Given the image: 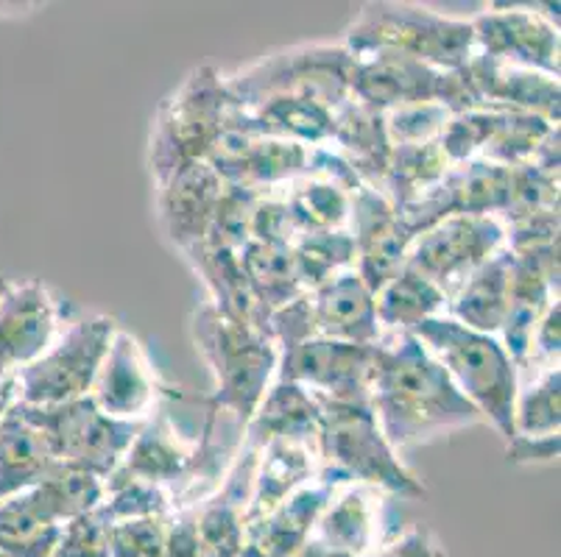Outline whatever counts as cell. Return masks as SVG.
<instances>
[{"instance_id":"obj_1","label":"cell","mask_w":561,"mask_h":557,"mask_svg":"<svg viewBox=\"0 0 561 557\" xmlns=\"http://www.w3.org/2000/svg\"><path fill=\"white\" fill-rule=\"evenodd\" d=\"M369 407L386 441L400 454L483 423L445 368L411 332L377 340Z\"/></svg>"},{"instance_id":"obj_2","label":"cell","mask_w":561,"mask_h":557,"mask_svg":"<svg viewBox=\"0 0 561 557\" xmlns=\"http://www.w3.org/2000/svg\"><path fill=\"white\" fill-rule=\"evenodd\" d=\"M191 335L213 374L210 407L232 416L238 427L247 429L263 396L277 380V346L263 326L234 318L210 301L196 306Z\"/></svg>"},{"instance_id":"obj_3","label":"cell","mask_w":561,"mask_h":557,"mask_svg":"<svg viewBox=\"0 0 561 557\" xmlns=\"http://www.w3.org/2000/svg\"><path fill=\"white\" fill-rule=\"evenodd\" d=\"M447 371L469 405L476 407L483 423L512 441L514 402L519 391V365L512 360L497 335L476 332L442 313L411 332Z\"/></svg>"},{"instance_id":"obj_4","label":"cell","mask_w":561,"mask_h":557,"mask_svg":"<svg viewBox=\"0 0 561 557\" xmlns=\"http://www.w3.org/2000/svg\"><path fill=\"white\" fill-rule=\"evenodd\" d=\"M321 402L319 423V477L330 485H369L382 497L422 499L427 494L402 454L386 441L369 405Z\"/></svg>"},{"instance_id":"obj_5","label":"cell","mask_w":561,"mask_h":557,"mask_svg":"<svg viewBox=\"0 0 561 557\" xmlns=\"http://www.w3.org/2000/svg\"><path fill=\"white\" fill-rule=\"evenodd\" d=\"M350 56L394 54L433 70H463L476 56L472 25L420 3H364L341 43Z\"/></svg>"},{"instance_id":"obj_6","label":"cell","mask_w":561,"mask_h":557,"mask_svg":"<svg viewBox=\"0 0 561 557\" xmlns=\"http://www.w3.org/2000/svg\"><path fill=\"white\" fill-rule=\"evenodd\" d=\"M232 104L227 76L216 68L202 65L187 73L151 120L149 167L154 184L182 167L210 160L229 126Z\"/></svg>"},{"instance_id":"obj_7","label":"cell","mask_w":561,"mask_h":557,"mask_svg":"<svg viewBox=\"0 0 561 557\" xmlns=\"http://www.w3.org/2000/svg\"><path fill=\"white\" fill-rule=\"evenodd\" d=\"M350 73L352 56L344 45H297L227 76V86L243 109L268 98H310L339 112L352 98Z\"/></svg>"},{"instance_id":"obj_8","label":"cell","mask_w":561,"mask_h":557,"mask_svg":"<svg viewBox=\"0 0 561 557\" xmlns=\"http://www.w3.org/2000/svg\"><path fill=\"white\" fill-rule=\"evenodd\" d=\"M117 326V318L104 313L70 318L48 351L14 376V402L25 407H54L90 396Z\"/></svg>"},{"instance_id":"obj_9","label":"cell","mask_w":561,"mask_h":557,"mask_svg":"<svg viewBox=\"0 0 561 557\" xmlns=\"http://www.w3.org/2000/svg\"><path fill=\"white\" fill-rule=\"evenodd\" d=\"M23 407L48 438L50 452L62 466L81 468L106 479L124 463L142 423L117 421L101 413L90 396L54 407Z\"/></svg>"},{"instance_id":"obj_10","label":"cell","mask_w":561,"mask_h":557,"mask_svg":"<svg viewBox=\"0 0 561 557\" xmlns=\"http://www.w3.org/2000/svg\"><path fill=\"white\" fill-rule=\"evenodd\" d=\"M500 252H506V227L497 214H447L413 237L405 265L450 299Z\"/></svg>"},{"instance_id":"obj_11","label":"cell","mask_w":561,"mask_h":557,"mask_svg":"<svg viewBox=\"0 0 561 557\" xmlns=\"http://www.w3.org/2000/svg\"><path fill=\"white\" fill-rule=\"evenodd\" d=\"M476 56L559 76V14L542 7H489L469 18Z\"/></svg>"},{"instance_id":"obj_12","label":"cell","mask_w":561,"mask_h":557,"mask_svg":"<svg viewBox=\"0 0 561 557\" xmlns=\"http://www.w3.org/2000/svg\"><path fill=\"white\" fill-rule=\"evenodd\" d=\"M371 374L375 346L344 344L319 335L279 357L277 368V380L297 382L316 398L344 405H369Z\"/></svg>"},{"instance_id":"obj_13","label":"cell","mask_w":561,"mask_h":557,"mask_svg":"<svg viewBox=\"0 0 561 557\" xmlns=\"http://www.w3.org/2000/svg\"><path fill=\"white\" fill-rule=\"evenodd\" d=\"M65 324L62 301L48 285L9 282L0 295V385H12L20 371L37 362Z\"/></svg>"},{"instance_id":"obj_14","label":"cell","mask_w":561,"mask_h":557,"mask_svg":"<svg viewBox=\"0 0 561 557\" xmlns=\"http://www.w3.org/2000/svg\"><path fill=\"white\" fill-rule=\"evenodd\" d=\"M168 393L140 337L117 326L90 387V402L117 421L142 423L154 416Z\"/></svg>"},{"instance_id":"obj_15","label":"cell","mask_w":561,"mask_h":557,"mask_svg":"<svg viewBox=\"0 0 561 557\" xmlns=\"http://www.w3.org/2000/svg\"><path fill=\"white\" fill-rule=\"evenodd\" d=\"M346 232L355 243V270L375 293L405 268L413 232L402 223L400 212L386 193L375 187L352 190Z\"/></svg>"},{"instance_id":"obj_16","label":"cell","mask_w":561,"mask_h":557,"mask_svg":"<svg viewBox=\"0 0 561 557\" xmlns=\"http://www.w3.org/2000/svg\"><path fill=\"white\" fill-rule=\"evenodd\" d=\"M224 193L227 184L207 162L182 167L157 184V221L182 257L204 243Z\"/></svg>"},{"instance_id":"obj_17","label":"cell","mask_w":561,"mask_h":557,"mask_svg":"<svg viewBox=\"0 0 561 557\" xmlns=\"http://www.w3.org/2000/svg\"><path fill=\"white\" fill-rule=\"evenodd\" d=\"M463 70L481 109L523 112L559 126V76L512 68L483 56H472Z\"/></svg>"},{"instance_id":"obj_18","label":"cell","mask_w":561,"mask_h":557,"mask_svg":"<svg viewBox=\"0 0 561 557\" xmlns=\"http://www.w3.org/2000/svg\"><path fill=\"white\" fill-rule=\"evenodd\" d=\"M335 494L328 479H310L268 513L247 524V541L238 557H290L313 533L321 510Z\"/></svg>"},{"instance_id":"obj_19","label":"cell","mask_w":561,"mask_h":557,"mask_svg":"<svg viewBox=\"0 0 561 557\" xmlns=\"http://www.w3.org/2000/svg\"><path fill=\"white\" fill-rule=\"evenodd\" d=\"M310 310H313L316 335L344 344L377 346L382 337L377 321L375 290L360 279L355 268L333 276L316 290H310Z\"/></svg>"},{"instance_id":"obj_20","label":"cell","mask_w":561,"mask_h":557,"mask_svg":"<svg viewBox=\"0 0 561 557\" xmlns=\"http://www.w3.org/2000/svg\"><path fill=\"white\" fill-rule=\"evenodd\" d=\"M382 494L369 485H341L321 510L310 538L341 557H364L380 538Z\"/></svg>"},{"instance_id":"obj_21","label":"cell","mask_w":561,"mask_h":557,"mask_svg":"<svg viewBox=\"0 0 561 557\" xmlns=\"http://www.w3.org/2000/svg\"><path fill=\"white\" fill-rule=\"evenodd\" d=\"M56 466L43 429L14 402L0 418V502L37 488Z\"/></svg>"},{"instance_id":"obj_22","label":"cell","mask_w":561,"mask_h":557,"mask_svg":"<svg viewBox=\"0 0 561 557\" xmlns=\"http://www.w3.org/2000/svg\"><path fill=\"white\" fill-rule=\"evenodd\" d=\"M321 423V402L297 382L274 380L268 393L260 402L257 413L243 429V438L254 446L268 441L302 443L313 449L319 443Z\"/></svg>"},{"instance_id":"obj_23","label":"cell","mask_w":561,"mask_h":557,"mask_svg":"<svg viewBox=\"0 0 561 557\" xmlns=\"http://www.w3.org/2000/svg\"><path fill=\"white\" fill-rule=\"evenodd\" d=\"M254 449L257 457L252 472V494H249V521L268 513L294 490L319 477V454L302 443L268 441Z\"/></svg>"},{"instance_id":"obj_24","label":"cell","mask_w":561,"mask_h":557,"mask_svg":"<svg viewBox=\"0 0 561 557\" xmlns=\"http://www.w3.org/2000/svg\"><path fill=\"white\" fill-rule=\"evenodd\" d=\"M508 282H512V252L506 248L463 279L461 288L447 299L445 313L469 329L497 335L506 315Z\"/></svg>"},{"instance_id":"obj_25","label":"cell","mask_w":561,"mask_h":557,"mask_svg":"<svg viewBox=\"0 0 561 557\" xmlns=\"http://www.w3.org/2000/svg\"><path fill=\"white\" fill-rule=\"evenodd\" d=\"M375 304L382 335H397V332H413L425 321L445 313L447 295L405 265L377 290Z\"/></svg>"},{"instance_id":"obj_26","label":"cell","mask_w":561,"mask_h":557,"mask_svg":"<svg viewBox=\"0 0 561 557\" xmlns=\"http://www.w3.org/2000/svg\"><path fill=\"white\" fill-rule=\"evenodd\" d=\"M450 171L453 162L447 160V153L442 151L438 142L397 146L391 148L382 193L389 196L394 207H405V204L416 201V198L427 196L433 187H438Z\"/></svg>"},{"instance_id":"obj_27","label":"cell","mask_w":561,"mask_h":557,"mask_svg":"<svg viewBox=\"0 0 561 557\" xmlns=\"http://www.w3.org/2000/svg\"><path fill=\"white\" fill-rule=\"evenodd\" d=\"M283 198L299 234L335 232V229H346V223H350L352 190L328 182V178L305 173L297 182L288 184V190H283Z\"/></svg>"},{"instance_id":"obj_28","label":"cell","mask_w":561,"mask_h":557,"mask_svg":"<svg viewBox=\"0 0 561 557\" xmlns=\"http://www.w3.org/2000/svg\"><path fill=\"white\" fill-rule=\"evenodd\" d=\"M59 524L50 521L34 502L32 490L0 502V555L3 557H54Z\"/></svg>"},{"instance_id":"obj_29","label":"cell","mask_w":561,"mask_h":557,"mask_svg":"<svg viewBox=\"0 0 561 557\" xmlns=\"http://www.w3.org/2000/svg\"><path fill=\"white\" fill-rule=\"evenodd\" d=\"M241 268L247 274L249 288L254 290L257 301L268 313L305 293L297 279V270H294L290 245L249 240L247 248L241 252Z\"/></svg>"},{"instance_id":"obj_30","label":"cell","mask_w":561,"mask_h":557,"mask_svg":"<svg viewBox=\"0 0 561 557\" xmlns=\"http://www.w3.org/2000/svg\"><path fill=\"white\" fill-rule=\"evenodd\" d=\"M32 497L43 508V513L62 527L65 521L99 510L104 499V479L59 463L37 488H32Z\"/></svg>"},{"instance_id":"obj_31","label":"cell","mask_w":561,"mask_h":557,"mask_svg":"<svg viewBox=\"0 0 561 557\" xmlns=\"http://www.w3.org/2000/svg\"><path fill=\"white\" fill-rule=\"evenodd\" d=\"M290 257H294L299 285H302L305 293H310L333 276L355 268V243H352V234L346 229L308 232L299 234L290 243Z\"/></svg>"},{"instance_id":"obj_32","label":"cell","mask_w":561,"mask_h":557,"mask_svg":"<svg viewBox=\"0 0 561 557\" xmlns=\"http://www.w3.org/2000/svg\"><path fill=\"white\" fill-rule=\"evenodd\" d=\"M514 436L545 438L561 436V371L542 368L537 380L519 385L514 402ZM508 443V441H506Z\"/></svg>"},{"instance_id":"obj_33","label":"cell","mask_w":561,"mask_h":557,"mask_svg":"<svg viewBox=\"0 0 561 557\" xmlns=\"http://www.w3.org/2000/svg\"><path fill=\"white\" fill-rule=\"evenodd\" d=\"M99 510L110 524H115V521L146 519V515H171L173 502L165 488L112 472L104 479V499Z\"/></svg>"},{"instance_id":"obj_34","label":"cell","mask_w":561,"mask_h":557,"mask_svg":"<svg viewBox=\"0 0 561 557\" xmlns=\"http://www.w3.org/2000/svg\"><path fill=\"white\" fill-rule=\"evenodd\" d=\"M453 112L438 101H420V104L394 106L382 112V129L389 137V146H427L438 142L442 131L447 129Z\"/></svg>"},{"instance_id":"obj_35","label":"cell","mask_w":561,"mask_h":557,"mask_svg":"<svg viewBox=\"0 0 561 557\" xmlns=\"http://www.w3.org/2000/svg\"><path fill=\"white\" fill-rule=\"evenodd\" d=\"M168 515L115 521L110 527V557H162Z\"/></svg>"},{"instance_id":"obj_36","label":"cell","mask_w":561,"mask_h":557,"mask_svg":"<svg viewBox=\"0 0 561 557\" xmlns=\"http://www.w3.org/2000/svg\"><path fill=\"white\" fill-rule=\"evenodd\" d=\"M110 521L101 510L65 521L59 527L54 557H110Z\"/></svg>"},{"instance_id":"obj_37","label":"cell","mask_w":561,"mask_h":557,"mask_svg":"<svg viewBox=\"0 0 561 557\" xmlns=\"http://www.w3.org/2000/svg\"><path fill=\"white\" fill-rule=\"evenodd\" d=\"M364 557H447V552L431 527L413 524V527L402 530L397 538L366 552Z\"/></svg>"},{"instance_id":"obj_38","label":"cell","mask_w":561,"mask_h":557,"mask_svg":"<svg viewBox=\"0 0 561 557\" xmlns=\"http://www.w3.org/2000/svg\"><path fill=\"white\" fill-rule=\"evenodd\" d=\"M559 351H561V304L553 301V304L545 310V315L539 318L537 329L530 335V349H528V362H537L539 371L542 368L559 365Z\"/></svg>"},{"instance_id":"obj_39","label":"cell","mask_w":561,"mask_h":557,"mask_svg":"<svg viewBox=\"0 0 561 557\" xmlns=\"http://www.w3.org/2000/svg\"><path fill=\"white\" fill-rule=\"evenodd\" d=\"M162 557H216L210 546L204 544L198 535L196 524H193L191 510H173L168 515V535H165V552Z\"/></svg>"},{"instance_id":"obj_40","label":"cell","mask_w":561,"mask_h":557,"mask_svg":"<svg viewBox=\"0 0 561 557\" xmlns=\"http://www.w3.org/2000/svg\"><path fill=\"white\" fill-rule=\"evenodd\" d=\"M561 452V436L545 438H523L514 436L506 443V463L508 466H548L556 463Z\"/></svg>"},{"instance_id":"obj_41","label":"cell","mask_w":561,"mask_h":557,"mask_svg":"<svg viewBox=\"0 0 561 557\" xmlns=\"http://www.w3.org/2000/svg\"><path fill=\"white\" fill-rule=\"evenodd\" d=\"M12 405H14L12 385H0V418H3V413H7Z\"/></svg>"},{"instance_id":"obj_42","label":"cell","mask_w":561,"mask_h":557,"mask_svg":"<svg viewBox=\"0 0 561 557\" xmlns=\"http://www.w3.org/2000/svg\"><path fill=\"white\" fill-rule=\"evenodd\" d=\"M7 285H9L7 276H0V295H3V290H7Z\"/></svg>"},{"instance_id":"obj_43","label":"cell","mask_w":561,"mask_h":557,"mask_svg":"<svg viewBox=\"0 0 561 557\" xmlns=\"http://www.w3.org/2000/svg\"><path fill=\"white\" fill-rule=\"evenodd\" d=\"M0 557H3V555H0Z\"/></svg>"}]
</instances>
